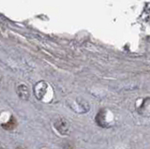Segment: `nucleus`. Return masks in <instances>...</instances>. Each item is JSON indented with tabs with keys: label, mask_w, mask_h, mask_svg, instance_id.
I'll return each instance as SVG.
<instances>
[{
	"label": "nucleus",
	"mask_w": 150,
	"mask_h": 149,
	"mask_svg": "<svg viewBox=\"0 0 150 149\" xmlns=\"http://www.w3.org/2000/svg\"><path fill=\"white\" fill-rule=\"evenodd\" d=\"M68 104L69 106V108H71L74 112H76L78 114H84L86 112L89 111V104L86 100H80V99H76V100H71L68 101Z\"/></svg>",
	"instance_id": "f257e3e1"
},
{
	"label": "nucleus",
	"mask_w": 150,
	"mask_h": 149,
	"mask_svg": "<svg viewBox=\"0 0 150 149\" xmlns=\"http://www.w3.org/2000/svg\"><path fill=\"white\" fill-rule=\"evenodd\" d=\"M54 126L55 129L62 135H68L69 133V124L65 118H58L54 121Z\"/></svg>",
	"instance_id": "f03ea898"
},
{
	"label": "nucleus",
	"mask_w": 150,
	"mask_h": 149,
	"mask_svg": "<svg viewBox=\"0 0 150 149\" xmlns=\"http://www.w3.org/2000/svg\"><path fill=\"white\" fill-rule=\"evenodd\" d=\"M47 88H48V85L46 82L40 81L36 83L34 86V94L38 100L43 99L47 93Z\"/></svg>",
	"instance_id": "7ed1b4c3"
},
{
	"label": "nucleus",
	"mask_w": 150,
	"mask_h": 149,
	"mask_svg": "<svg viewBox=\"0 0 150 149\" xmlns=\"http://www.w3.org/2000/svg\"><path fill=\"white\" fill-rule=\"evenodd\" d=\"M96 122L98 126H100L102 128L108 127V124L106 121V110H100L98 112L96 116Z\"/></svg>",
	"instance_id": "20e7f679"
},
{
	"label": "nucleus",
	"mask_w": 150,
	"mask_h": 149,
	"mask_svg": "<svg viewBox=\"0 0 150 149\" xmlns=\"http://www.w3.org/2000/svg\"><path fill=\"white\" fill-rule=\"evenodd\" d=\"M17 94L22 100H27L28 99H29L30 93H29V89H28V87L26 85H19L18 88H17Z\"/></svg>",
	"instance_id": "39448f33"
},
{
	"label": "nucleus",
	"mask_w": 150,
	"mask_h": 149,
	"mask_svg": "<svg viewBox=\"0 0 150 149\" xmlns=\"http://www.w3.org/2000/svg\"><path fill=\"white\" fill-rule=\"evenodd\" d=\"M149 110H150V103H149V97H146L144 102L142 106L138 109V112L141 114H146V115H149Z\"/></svg>",
	"instance_id": "423d86ee"
},
{
	"label": "nucleus",
	"mask_w": 150,
	"mask_h": 149,
	"mask_svg": "<svg viewBox=\"0 0 150 149\" xmlns=\"http://www.w3.org/2000/svg\"><path fill=\"white\" fill-rule=\"evenodd\" d=\"M1 126H2L3 129H7V130H12V129H15V127L17 126V121H16L15 118L13 117V116H11V120L8 121V122L3 123V124H1Z\"/></svg>",
	"instance_id": "0eeeda50"
},
{
	"label": "nucleus",
	"mask_w": 150,
	"mask_h": 149,
	"mask_svg": "<svg viewBox=\"0 0 150 149\" xmlns=\"http://www.w3.org/2000/svg\"><path fill=\"white\" fill-rule=\"evenodd\" d=\"M17 149H23V148H17Z\"/></svg>",
	"instance_id": "6e6552de"
},
{
	"label": "nucleus",
	"mask_w": 150,
	"mask_h": 149,
	"mask_svg": "<svg viewBox=\"0 0 150 149\" xmlns=\"http://www.w3.org/2000/svg\"><path fill=\"white\" fill-rule=\"evenodd\" d=\"M0 149H3V148H0Z\"/></svg>",
	"instance_id": "1a4fd4ad"
}]
</instances>
